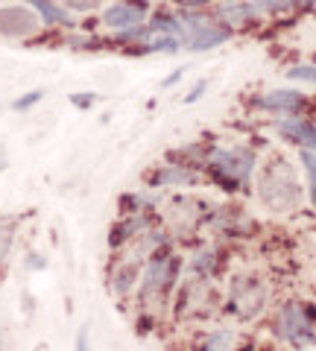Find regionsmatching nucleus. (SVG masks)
<instances>
[{"label":"nucleus","mask_w":316,"mask_h":351,"mask_svg":"<svg viewBox=\"0 0 316 351\" xmlns=\"http://www.w3.org/2000/svg\"><path fill=\"white\" fill-rule=\"evenodd\" d=\"M260 199L278 214H287L302 202V188L296 182V173H293V167L284 158H276L267 164L264 176H260Z\"/></svg>","instance_id":"obj_1"},{"label":"nucleus","mask_w":316,"mask_h":351,"mask_svg":"<svg viewBox=\"0 0 316 351\" xmlns=\"http://www.w3.org/2000/svg\"><path fill=\"white\" fill-rule=\"evenodd\" d=\"M255 167V156L249 149H232V152H220L214 158V170L223 176L226 182H249Z\"/></svg>","instance_id":"obj_2"},{"label":"nucleus","mask_w":316,"mask_h":351,"mask_svg":"<svg viewBox=\"0 0 316 351\" xmlns=\"http://www.w3.org/2000/svg\"><path fill=\"white\" fill-rule=\"evenodd\" d=\"M38 15L29 12L24 6H3L0 9V36H9V38H24L32 36L38 29Z\"/></svg>","instance_id":"obj_3"},{"label":"nucleus","mask_w":316,"mask_h":351,"mask_svg":"<svg viewBox=\"0 0 316 351\" xmlns=\"http://www.w3.org/2000/svg\"><path fill=\"white\" fill-rule=\"evenodd\" d=\"M278 334L284 339H290V343H311L313 334H311V325L304 319L302 307L287 304L284 311L278 313Z\"/></svg>","instance_id":"obj_4"},{"label":"nucleus","mask_w":316,"mask_h":351,"mask_svg":"<svg viewBox=\"0 0 316 351\" xmlns=\"http://www.w3.org/2000/svg\"><path fill=\"white\" fill-rule=\"evenodd\" d=\"M220 41H226V29L223 27H214L211 21L188 18V44H191V50H211Z\"/></svg>","instance_id":"obj_5"},{"label":"nucleus","mask_w":316,"mask_h":351,"mask_svg":"<svg viewBox=\"0 0 316 351\" xmlns=\"http://www.w3.org/2000/svg\"><path fill=\"white\" fill-rule=\"evenodd\" d=\"M170 269L173 263L165 261V258H156L147 267V276H144V287H141V295H144V302H152V295H158L161 290L170 284Z\"/></svg>","instance_id":"obj_6"},{"label":"nucleus","mask_w":316,"mask_h":351,"mask_svg":"<svg viewBox=\"0 0 316 351\" xmlns=\"http://www.w3.org/2000/svg\"><path fill=\"white\" fill-rule=\"evenodd\" d=\"M234 307H237V313H241L243 319L255 316L260 307H264V290H260L255 281H241L234 287Z\"/></svg>","instance_id":"obj_7"},{"label":"nucleus","mask_w":316,"mask_h":351,"mask_svg":"<svg viewBox=\"0 0 316 351\" xmlns=\"http://www.w3.org/2000/svg\"><path fill=\"white\" fill-rule=\"evenodd\" d=\"M103 21L112 29H135L144 24V9L141 6H129V3H117V6H108Z\"/></svg>","instance_id":"obj_8"},{"label":"nucleus","mask_w":316,"mask_h":351,"mask_svg":"<svg viewBox=\"0 0 316 351\" xmlns=\"http://www.w3.org/2000/svg\"><path fill=\"white\" fill-rule=\"evenodd\" d=\"M281 132L290 135L293 141H299L302 147L316 149V126L304 123V120H284V123H281Z\"/></svg>","instance_id":"obj_9"},{"label":"nucleus","mask_w":316,"mask_h":351,"mask_svg":"<svg viewBox=\"0 0 316 351\" xmlns=\"http://www.w3.org/2000/svg\"><path fill=\"white\" fill-rule=\"evenodd\" d=\"M260 106L276 108V112H296V108L302 106V94H296V91H272V94H267L264 100H260Z\"/></svg>","instance_id":"obj_10"},{"label":"nucleus","mask_w":316,"mask_h":351,"mask_svg":"<svg viewBox=\"0 0 316 351\" xmlns=\"http://www.w3.org/2000/svg\"><path fill=\"white\" fill-rule=\"evenodd\" d=\"M255 12V6H246V3H228L223 6V21L226 24H243V21H249V15Z\"/></svg>","instance_id":"obj_11"},{"label":"nucleus","mask_w":316,"mask_h":351,"mask_svg":"<svg viewBox=\"0 0 316 351\" xmlns=\"http://www.w3.org/2000/svg\"><path fill=\"white\" fill-rule=\"evenodd\" d=\"M29 3H32V6H36V9H38V12H41V15H45V21H50V24H71V18H68V15H64V12H62V9H56V6H53V3H50V0H29Z\"/></svg>","instance_id":"obj_12"},{"label":"nucleus","mask_w":316,"mask_h":351,"mask_svg":"<svg viewBox=\"0 0 316 351\" xmlns=\"http://www.w3.org/2000/svg\"><path fill=\"white\" fill-rule=\"evenodd\" d=\"M152 29H156V32H167V36H173V38H182V32H184V27L179 24V21H173L167 15H158L156 21H152Z\"/></svg>","instance_id":"obj_13"},{"label":"nucleus","mask_w":316,"mask_h":351,"mask_svg":"<svg viewBox=\"0 0 316 351\" xmlns=\"http://www.w3.org/2000/svg\"><path fill=\"white\" fill-rule=\"evenodd\" d=\"M193 176L188 173V170H182V167H170V170H165L158 176V184H184V182H191Z\"/></svg>","instance_id":"obj_14"},{"label":"nucleus","mask_w":316,"mask_h":351,"mask_svg":"<svg viewBox=\"0 0 316 351\" xmlns=\"http://www.w3.org/2000/svg\"><path fill=\"white\" fill-rule=\"evenodd\" d=\"M293 0H255V12H281Z\"/></svg>","instance_id":"obj_15"},{"label":"nucleus","mask_w":316,"mask_h":351,"mask_svg":"<svg viewBox=\"0 0 316 351\" xmlns=\"http://www.w3.org/2000/svg\"><path fill=\"white\" fill-rule=\"evenodd\" d=\"M9 246H12V228L3 226L0 228V267H3L6 258H9Z\"/></svg>","instance_id":"obj_16"},{"label":"nucleus","mask_w":316,"mask_h":351,"mask_svg":"<svg viewBox=\"0 0 316 351\" xmlns=\"http://www.w3.org/2000/svg\"><path fill=\"white\" fill-rule=\"evenodd\" d=\"M290 80H304V82H316V68H311V64H299V68L287 71Z\"/></svg>","instance_id":"obj_17"},{"label":"nucleus","mask_w":316,"mask_h":351,"mask_svg":"<svg viewBox=\"0 0 316 351\" xmlns=\"http://www.w3.org/2000/svg\"><path fill=\"white\" fill-rule=\"evenodd\" d=\"M41 97H45V91H29L27 97H21V100H15V103H12V108H15V112H24V108L36 106V103L41 100Z\"/></svg>","instance_id":"obj_18"},{"label":"nucleus","mask_w":316,"mask_h":351,"mask_svg":"<svg viewBox=\"0 0 316 351\" xmlns=\"http://www.w3.org/2000/svg\"><path fill=\"white\" fill-rule=\"evenodd\" d=\"M129 278H135V269H132V267H126V269L121 272V276H117L114 290H117V293H126V290H129Z\"/></svg>","instance_id":"obj_19"},{"label":"nucleus","mask_w":316,"mask_h":351,"mask_svg":"<svg viewBox=\"0 0 316 351\" xmlns=\"http://www.w3.org/2000/svg\"><path fill=\"white\" fill-rule=\"evenodd\" d=\"M71 9H80V12H88V9H94L100 0H64Z\"/></svg>","instance_id":"obj_20"},{"label":"nucleus","mask_w":316,"mask_h":351,"mask_svg":"<svg viewBox=\"0 0 316 351\" xmlns=\"http://www.w3.org/2000/svg\"><path fill=\"white\" fill-rule=\"evenodd\" d=\"M302 164H304V170L311 173V182L316 184V158L311 156V152H302Z\"/></svg>","instance_id":"obj_21"},{"label":"nucleus","mask_w":316,"mask_h":351,"mask_svg":"<svg viewBox=\"0 0 316 351\" xmlns=\"http://www.w3.org/2000/svg\"><path fill=\"white\" fill-rule=\"evenodd\" d=\"M205 88H208L205 82H196V85H193V91H191L188 97H184V103H196V100H199V97L205 94Z\"/></svg>","instance_id":"obj_22"},{"label":"nucleus","mask_w":316,"mask_h":351,"mask_svg":"<svg viewBox=\"0 0 316 351\" xmlns=\"http://www.w3.org/2000/svg\"><path fill=\"white\" fill-rule=\"evenodd\" d=\"M205 346H208V348H217V346H232V337H228V334H217V337H211Z\"/></svg>","instance_id":"obj_23"},{"label":"nucleus","mask_w":316,"mask_h":351,"mask_svg":"<svg viewBox=\"0 0 316 351\" xmlns=\"http://www.w3.org/2000/svg\"><path fill=\"white\" fill-rule=\"evenodd\" d=\"M94 103V94H85V97H73V106H91Z\"/></svg>","instance_id":"obj_24"},{"label":"nucleus","mask_w":316,"mask_h":351,"mask_svg":"<svg viewBox=\"0 0 316 351\" xmlns=\"http://www.w3.org/2000/svg\"><path fill=\"white\" fill-rule=\"evenodd\" d=\"M176 3H182V6H202L205 0H176Z\"/></svg>","instance_id":"obj_25"},{"label":"nucleus","mask_w":316,"mask_h":351,"mask_svg":"<svg viewBox=\"0 0 316 351\" xmlns=\"http://www.w3.org/2000/svg\"><path fill=\"white\" fill-rule=\"evenodd\" d=\"M313 196H316V184H313Z\"/></svg>","instance_id":"obj_26"}]
</instances>
